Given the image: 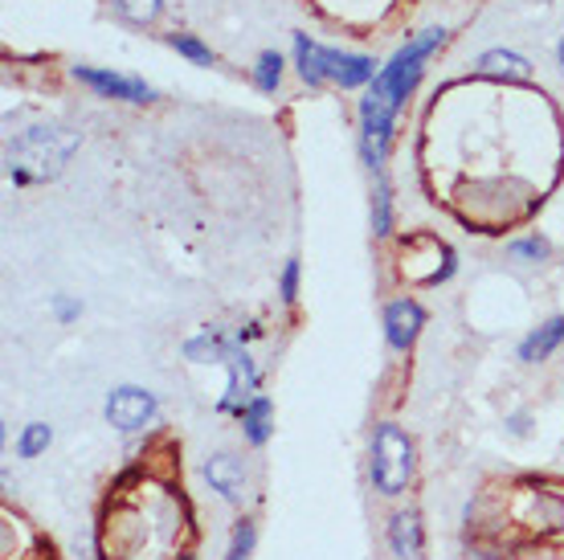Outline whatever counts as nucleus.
Returning <instances> with one entry per match:
<instances>
[{
  "mask_svg": "<svg viewBox=\"0 0 564 560\" xmlns=\"http://www.w3.org/2000/svg\"><path fill=\"white\" fill-rule=\"evenodd\" d=\"M446 45V29H422L417 37L401 45L389 62H384L377 78L365 86V98H360V160H365L368 172H384V155H389V143H393V127L397 115L405 107V98L417 90L425 74V62Z\"/></svg>",
  "mask_w": 564,
  "mask_h": 560,
  "instance_id": "f257e3e1",
  "label": "nucleus"
},
{
  "mask_svg": "<svg viewBox=\"0 0 564 560\" xmlns=\"http://www.w3.org/2000/svg\"><path fill=\"white\" fill-rule=\"evenodd\" d=\"M83 136L66 123H37L21 131L9 152H4V172L13 184H42L54 181L66 169V160L78 152Z\"/></svg>",
  "mask_w": 564,
  "mask_h": 560,
  "instance_id": "f03ea898",
  "label": "nucleus"
},
{
  "mask_svg": "<svg viewBox=\"0 0 564 560\" xmlns=\"http://www.w3.org/2000/svg\"><path fill=\"white\" fill-rule=\"evenodd\" d=\"M295 71L307 86L336 83L339 90H360L377 78V62L368 54H344V50H327V45L311 42L307 33H295Z\"/></svg>",
  "mask_w": 564,
  "mask_h": 560,
  "instance_id": "7ed1b4c3",
  "label": "nucleus"
},
{
  "mask_svg": "<svg viewBox=\"0 0 564 560\" xmlns=\"http://www.w3.org/2000/svg\"><path fill=\"white\" fill-rule=\"evenodd\" d=\"M413 438L397 426V421H381L377 434H372V463H368V475H372V487L381 495H401L413 478Z\"/></svg>",
  "mask_w": 564,
  "mask_h": 560,
  "instance_id": "20e7f679",
  "label": "nucleus"
},
{
  "mask_svg": "<svg viewBox=\"0 0 564 560\" xmlns=\"http://www.w3.org/2000/svg\"><path fill=\"white\" fill-rule=\"evenodd\" d=\"M102 413H107V421H111L119 434H140V430H148L155 421L160 406H155L152 392L140 389V385H119V389H111Z\"/></svg>",
  "mask_w": 564,
  "mask_h": 560,
  "instance_id": "39448f33",
  "label": "nucleus"
},
{
  "mask_svg": "<svg viewBox=\"0 0 564 560\" xmlns=\"http://www.w3.org/2000/svg\"><path fill=\"white\" fill-rule=\"evenodd\" d=\"M74 78L83 86H90L99 98H115V103H152L155 98V90L143 78L107 71V66H74Z\"/></svg>",
  "mask_w": 564,
  "mask_h": 560,
  "instance_id": "423d86ee",
  "label": "nucleus"
},
{
  "mask_svg": "<svg viewBox=\"0 0 564 560\" xmlns=\"http://www.w3.org/2000/svg\"><path fill=\"white\" fill-rule=\"evenodd\" d=\"M226 368H229V380H226V392H221L217 409L238 418L241 409L258 397V365H254V356H250L246 348H234V352H229Z\"/></svg>",
  "mask_w": 564,
  "mask_h": 560,
  "instance_id": "0eeeda50",
  "label": "nucleus"
},
{
  "mask_svg": "<svg viewBox=\"0 0 564 560\" xmlns=\"http://www.w3.org/2000/svg\"><path fill=\"white\" fill-rule=\"evenodd\" d=\"M425 327V311L417 299H393L384 308V340L393 352H410Z\"/></svg>",
  "mask_w": 564,
  "mask_h": 560,
  "instance_id": "6e6552de",
  "label": "nucleus"
},
{
  "mask_svg": "<svg viewBox=\"0 0 564 560\" xmlns=\"http://www.w3.org/2000/svg\"><path fill=\"white\" fill-rule=\"evenodd\" d=\"M205 478H209V487L226 499V504H241L246 499V466H241V459H234V454H213L209 463H205Z\"/></svg>",
  "mask_w": 564,
  "mask_h": 560,
  "instance_id": "1a4fd4ad",
  "label": "nucleus"
},
{
  "mask_svg": "<svg viewBox=\"0 0 564 560\" xmlns=\"http://www.w3.org/2000/svg\"><path fill=\"white\" fill-rule=\"evenodd\" d=\"M556 348H564V315H552L549 323H540L536 332L523 336L520 360L523 365H540V360H549Z\"/></svg>",
  "mask_w": 564,
  "mask_h": 560,
  "instance_id": "9d476101",
  "label": "nucleus"
},
{
  "mask_svg": "<svg viewBox=\"0 0 564 560\" xmlns=\"http://www.w3.org/2000/svg\"><path fill=\"white\" fill-rule=\"evenodd\" d=\"M475 66H479V74L495 78V83H528V78H532L528 57H520L516 50H487Z\"/></svg>",
  "mask_w": 564,
  "mask_h": 560,
  "instance_id": "9b49d317",
  "label": "nucleus"
},
{
  "mask_svg": "<svg viewBox=\"0 0 564 560\" xmlns=\"http://www.w3.org/2000/svg\"><path fill=\"white\" fill-rule=\"evenodd\" d=\"M238 421H241V434H246L250 446H267L270 434H274V401H270L267 392H258L254 401L238 413Z\"/></svg>",
  "mask_w": 564,
  "mask_h": 560,
  "instance_id": "f8f14e48",
  "label": "nucleus"
},
{
  "mask_svg": "<svg viewBox=\"0 0 564 560\" xmlns=\"http://www.w3.org/2000/svg\"><path fill=\"white\" fill-rule=\"evenodd\" d=\"M389 548L401 560L422 557V519H417V511H397L389 519Z\"/></svg>",
  "mask_w": 564,
  "mask_h": 560,
  "instance_id": "ddd939ff",
  "label": "nucleus"
},
{
  "mask_svg": "<svg viewBox=\"0 0 564 560\" xmlns=\"http://www.w3.org/2000/svg\"><path fill=\"white\" fill-rule=\"evenodd\" d=\"M372 234L377 238L393 234V193H389L384 176H377V189H372Z\"/></svg>",
  "mask_w": 564,
  "mask_h": 560,
  "instance_id": "4468645a",
  "label": "nucleus"
},
{
  "mask_svg": "<svg viewBox=\"0 0 564 560\" xmlns=\"http://www.w3.org/2000/svg\"><path fill=\"white\" fill-rule=\"evenodd\" d=\"M111 9L131 25H155L164 13V0H111Z\"/></svg>",
  "mask_w": 564,
  "mask_h": 560,
  "instance_id": "2eb2a0df",
  "label": "nucleus"
},
{
  "mask_svg": "<svg viewBox=\"0 0 564 560\" xmlns=\"http://www.w3.org/2000/svg\"><path fill=\"white\" fill-rule=\"evenodd\" d=\"M282 54L279 50H262L258 54V62H254V86L262 90V95H274L279 90V83H282Z\"/></svg>",
  "mask_w": 564,
  "mask_h": 560,
  "instance_id": "dca6fc26",
  "label": "nucleus"
},
{
  "mask_svg": "<svg viewBox=\"0 0 564 560\" xmlns=\"http://www.w3.org/2000/svg\"><path fill=\"white\" fill-rule=\"evenodd\" d=\"M50 442H54V430L45 421H29L25 430H21V438H17V454L21 459H37V454L50 450Z\"/></svg>",
  "mask_w": 564,
  "mask_h": 560,
  "instance_id": "f3484780",
  "label": "nucleus"
},
{
  "mask_svg": "<svg viewBox=\"0 0 564 560\" xmlns=\"http://www.w3.org/2000/svg\"><path fill=\"white\" fill-rule=\"evenodd\" d=\"M169 45L181 57H188L193 66H217V54L200 37H193V33H169Z\"/></svg>",
  "mask_w": 564,
  "mask_h": 560,
  "instance_id": "a211bd4d",
  "label": "nucleus"
},
{
  "mask_svg": "<svg viewBox=\"0 0 564 560\" xmlns=\"http://www.w3.org/2000/svg\"><path fill=\"white\" fill-rule=\"evenodd\" d=\"M258 545V528L250 524V519H241L238 528H234V540H229V552L226 560H250V552H254Z\"/></svg>",
  "mask_w": 564,
  "mask_h": 560,
  "instance_id": "6ab92c4d",
  "label": "nucleus"
},
{
  "mask_svg": "<svg viewBox=\"0 0 564 560\" xmlns=\"http://www.w3.org/2000/svg\"><path fill=\"white\" fill-rule=\"evenodd\" d=\"M552 254L549 238H540V234H528V238L511 241V258H523V262H544Z\"/></svg>",
  "mask_w": 564,
  "mask_h": 560,
  "instance_id": "aec40b11",
  "label": "nucleus"
},
{
  "mask_svg": "<svg viewBox=\"0 0 564 560\" xmlns=\"http://www.w3.org/2000/svg\"><path fill=\"white\" fill-rule=\"evenodd\" d=\"M279 299L286 303V308H295V303H299V258H286V267H282Z\"/></svg>",
  "mask_w": 564,
  "mask_h": 560,
  "instance_id": "412c9836",
  "label": "nucleus"
},
{
  "mask_svg": "<svg viewBox=\"0 0 564 560\" xmlns=\"http://www.w3.org/2000/svg\"><path fill=\"white\" fill-rule=\"evenodd\" d=\"M54 315H57V323H74L78 315H83V303H78V299H70V294H57Z\"/></svg>",
  "mask_w": 564,
  "mask_h": 560,
  "instance_id": "4be33fe9",
  "label": "nucleus"
},
{
  "mask_svg": "<svg viewBox=\"0 0 564 560\" xmlns=\"http://www.w3.org/2000/svg\"><path fill=\"white\" fill-rule=\"evenodd\" d=\"M556 62H561V66H564V37H561V42H556Z\"/></svg>",
  "mask_w": 564,
  "mask_h": 560,
  "instance_id": "5701e85b",
  "label": "nucleus"
},
{
  "mask_svg": "<svg viewBox=\"0 0 564 560\" xmlns=\"http://www.w3.org/2000/svg\"><path fill=\"white\" fill-rule=\"evenodd\" d=\"M181 560H193V557H181Z\"/></svg>",
  "mask_w": 564,
  "mask_h": 560,
  "instance_id": "b1692460",
  "label": "nucleus"
}]
</instances>
